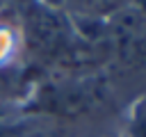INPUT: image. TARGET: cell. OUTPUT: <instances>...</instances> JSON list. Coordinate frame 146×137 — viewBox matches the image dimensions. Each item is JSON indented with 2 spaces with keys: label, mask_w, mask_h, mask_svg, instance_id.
Wrapping results in <instances>:
<instances>
[{
  "label": "cell",
  "mask_w": 146,
  "mask_h": 137,
  "mask_svg": "<svg viewBox=\"0 0 146 137\" xmlns=\"http://www.w3.org/2000/svg\"><path fill=\"white\" fill-rule=\"evenodd\" d=\"M73 5L84 14H100V11L107 14L114 11L121 5V0H73Z\"/></svg>",
  "instance_id": "6da1fadb"
},
{
  "label": "cell",
  "mask_w": 146,
  "mask_h": 137,
  "mask_svg": "<svg viewBox=\"0 0 146 137\" xmlns=\"http://www.w3.org/2000/svg\"><path fill=\"white\" fill-rule=\"evenodd\" d=\"M130 130H132V137H146V98L135 110L132 121H130Z\"/></svg>",
  "instance_id": "7a4b0ae2"
}]
</instances>
